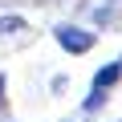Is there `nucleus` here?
<instances>
[{
  "mask_svg": "<svg viewBox=\"0 0 122 122\" xmlns=\"http://www.w3.org/2000/svg\"><path fill=\"white\" fill-rule=\"evenodd\" d=\"M12 33H25V16H0V37H12Z\"/></svg>",
  "mask_w": 122,
  "mask_h": 122,
  "instance_id": "nucleus-3",
  "label": "nucleus"
},
{
  "mask_svg": "<svg viewBox=\"0 0 122 122\" xmlns=\"http://www.w3.org/2000/svg\"><path fill=\"white\" fill-rule=\"evenodd\" d=\"M53 37H57V45L65 49V53H90L94 41H98V37H94L90 29H81V25H57Z\"/></svg>",
  "mask_w": 122,
  "mask_h": 122,
  "instance_id": "nucleus-1",
  "label": "nucleus"
},
{
  "mask_svg": "<svg viewBox=\"0 0 122 122\" xmlns=\"http://www.w3.org/2000/svg\"><path fill=\"white\" fill-rule=\"evenodd\" d=\"M81 106H86V114H94V110H102V106H106V90H98V86H90V98H86Z\"/></svg>",
  "mask_w": 122,
  "mask_h": 122,
  "instance_id": "nucleus-4",
  "label": "nucleus"
},
{
  "mask_svg": "<svg viewBox=\"0 0 122 122\" xmlns=\"http://www.w3.org/2000/svg\"><path fill=\"white\" fill-rule=\"evenodd\" d=\"M118 77H122V61H110V65H102V69L94 73V86H98V90H110Z\"/></svg>",
  "mask_w": 122,
  "mask_h": 122,
  "instance_id": "nucleus-2",
  "label": "nucleus"
},
{
  "mask_svg": "<svg viewBox=\"0 0 122 122\" xmlns=\"http://www.w3.org/2000/svg\"><path fill=\"white\" fill-rule=\"evenodd\" d=\"M0 106H4V73H0Z\"/></svg>",
  "mask_w": 122,
  "mask_h": 122,
  "instance_id": "nucleus-5",
  "label": "nucleus"
}]
</instances>
